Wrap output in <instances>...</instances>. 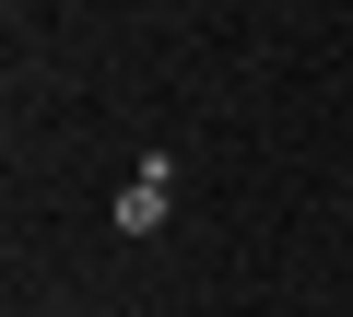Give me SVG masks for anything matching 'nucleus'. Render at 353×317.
<instances>
[{
    "label": "nucleus",
    "mask_w": 353,
    "mask_h": 317,
    "mask_svg": "<svg viewBox=\"0 0 353 317\" xmlns=\"http://www.w3.org/2000/svg\"><path fill=\"white\" fill-rule=\"evenodd\" d=\"M165 200H176V165L153 153V165H141L130 188H118V235H153V223H165Z\"/></svg>",
    "instance_id": "obj_1"
}]
</instances>
